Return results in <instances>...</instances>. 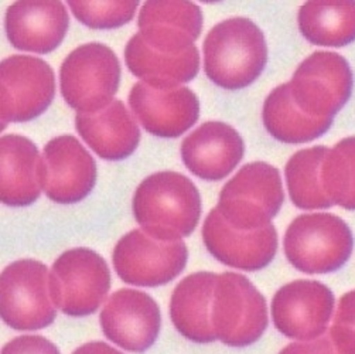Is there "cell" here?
Listing matches in <instances>:
<instances>
[{"label":"cell","instance_id":"4fadbf2b","mask_svg":"<svg viewBox=\"0 0 355 354\" xmlns=\"http://www.w3.org/2000/svg\"><path fill=\"white\" fill-rule=\"evenodd\" d=\"M96 182V165L81 142L62 135L51 139L40 160V185L46 196L60 204L84 200Z\"/></svg>","mask_w":355,"mask_h":354},{"label":"cell","instance_id":"cb8c5ba5","mask_svg":"<svg viewBox=\"0 0 355 354\" xmlns=\"http://www.w3.org/2000/svg\"><path fill=\"white\" fill-rule=\"evenodd\" d=\"M262 119L266 130L285 144H306L323 136L333 125L331 118H314L295 103L289 83L275 88L263 103Z\"/></svg>","mask_w":355,"mask_h":354},{"label":"cell","instance_id":"d4e9b609","mask_svg":"<svg viewBox=\"0 0 355 354\" xmlns=\"http://www.w3.org/2000/svg\"><path fill=\"white\" fill-rule=\"evenodd\" d=\"M297 22L311 44L338 49L355 42V2H307Z\"/></svg>","mask_w":355,"mask_h":354},{"label":"cell","instance_id":"ac0fdd59","mask_svg":"<svg viewBox=\"0 0 355 354\" xmlns=\"http://www.w3.org/2000/svg\"><path fill=\"white\" fill-rule=\"evenodd\" d=\"M245 144L241 135L224 122L211 121L198 126L182 144L186 167L202 180L218 182L242 160Z\"/></svg>","mask_w":355,"mask_h":354},{"label":"cell","instance_id":"9c48e42d","mask_svg":"<svg viewBox=\"0 0 355 354\" xmlns=\"http://www.w3.org/2000/svg\"><path fill=\"white\" fill-rule=\"evenodd\" d=\"M189 250L182 239H157L144 230L125 234L112 254L118 276L135 287L156 288L179 276L187 265Z\"/></svg>","mask_w":355,"mask_h":354},{"label":"cell","instance_id":"7402d4cb","mask_svg":"<svg viewBox=\"0 0 355 354\" xmlns=\"http://www.w3.org/2000/svg\"><path fill=\"white\" fill-rule=\"evenodd\" d=\"M2 180L0 196L9 207H27L40 196V160L37 146L20 135L0 139Z\"/></svg>","mask_w":355,"mask_h":354},{"label":"cell","instance_id":"9a60e30c","mask_svg":"<svg viewBox=\"0 0 355 354\" xmlns=\"http://www.w3.org/2000/svg\"><path fill=\"white\" fill-rule=\"evenodd\" d=\"M129 105L140 125L163 139L182 136L200 117L197 95L182 85L157 88L137 83L129 94Z\"/></svg>","mask_w":355,"mask_h":354},{"label":"cell","instance_id":"8fae6325","mask_svg":"<svg viewBox=\"0 0 355 354\" xmlns=\"http://www.w3.org/2000/svg\"><path fill=\"white\" fill-rule=\"evenodd\" d=\"M2 83V129L10 122H27L40 117L55 95L53 68L40 58L12 56L0 64Z\"/></svg>","mask_w":355,"mask_h":354},{"label":"cell","instance_id":"8992f818","mask_svg":"<svg viewBox=\"0 0 355 354\" xmlns=\"http://www.w3.org/2000/svg\"><path fill=\"white\" fill-rule=\"evenodd\" d=\"M2 321L19 332H33L50 326L57 306L50 291V271L35 260L10 264L0 278Z\"/></svg>","mask_w":355,"mask_h":354},{"label":"cell","instance_id":"4316f807","mask_svg":"<svg viewBox=\"0 0 355 354\" xmlns=\"http://www.w3.org/2000/svg\"><path fill=\"white\" fill-rule=\"evenodd\" d=\"M322 180L333 204L355 210V136L345 137L329 151Z\"/></svg>","mask_w":355,"mask_h":354},{"label":"cell","instance_id":"3957f363","mask_svg":"<svg viewBox=\"0 0 355 354\" xmlns=\"http://www.w3.org/2000/svg\"><path fill=\"white\" fill-rule=\"evenodd\" d=\"M285 254L300 272L330 273L347 264L352 254L354 237L348 224L329 212L296 217L286 230Z\"/></svg>","mask_w":355,"mask_h":354},{"label":"cell","instance_id":"4dcf8cb0","mask_svg":"<svg viewBox=\"0 0 355 354\" xmlns=\"http://www.w3.org/2000/svg\"><path fill=\"white\" fill-rule=\"evenodd\" d=\"M279 354H341L334 343L331 342L329 333L309 342L292 343L283 348Z\"/></svg>","mask_w":355,"mask_h":354},{"label":"cell","instance_id":"f546056e","mask_svg":"<svg viewBox=\"0 0 355 354\" xmlns=\"http://www.w3.org/2000/svg\"><path fill=\"white\" fill-rule=\"evenodd\" d=\"M2 354H60L54 343L43 336H20L10 340Z\"/></svg>","mask_w":355,"mask_h":354},{"label":"cell","instance_id":"5b68a950","mask_svg":"<svg viewBox=\"0 0 355 354\" xmlns=\"http://www.w3.org/2000/svg\"><path fill=\"white\" fill-rule=\"evenodd\" d=\"M121 83V64L105 44L88 43L71 51L60 69L65 102L78 112H99L112 103Z\"/></svg>","mask_w":355,"mask_h":354},{"label":"cell","instance_id":"2e32d148","mask_svg":"<svg viewBox=\"0 0 355 354\" xmlns=\"http://www.w3.org/2000/svg\"><path fill=\"white\" fill-rule=\"evenodd\" d=\"M202 241L208 253L220 262L254 272L268 267L277 251V233L273 224L261 230L243 231L230 226L212 208L202 226Z\"/></svg>","mask_w":355,"mask_h":354},{"label":"cell","instance_id":"ba28073f","mask_svg":"<svg viewBox=\"0 0 355 354\" xmlns=\"http://www.w3.org/2000/svg\"><path fill=\"white\" fill-rule=\"evenodd\" d=\"M111 289V271L106 261L88 248L65 251L53 264L50 291L57 309L83 317L92 314Z\"/></svg>","mask_w":355,"mask_h":354},{"label":"cell","instance_id":"e0dca14e","mask_svg":"<svg viewBox=\"0 0 355 354\" xmlns=\"http://www.w3.org/2000/svg\"><path fill=\"white\" fill-rule=\"evenodd\" d=\"M139 34L149 47L180 54L194 46L202 30V12L191 2H148L140 9Z\"/></svg>","mask_w":355,"mask_h":354},{"label":"cell","instance_id":"7a4b0ae2","mask_svg":"<svg viewBox=\"0 0 355 354\" xmlns=\"http://www.w3.org/2000/svg\"><path fill=\"white\" fill-rule=\"evenodd\" d=\"M202 51L207 77L225 90L251 85L262 74L268 61L262 30L245 17L228 19L212 27Z\"/></svg>","mask_w":355,"mask_h":354},{"label":"cell","instance_id":"277c9868","mask_svg":"<svg viewBox=\"0 0 355 354\" xmlns=\"http://www.w3.org/2000/svg\"><path fill=\"white\" fill-rule=\"evenodd\" d=\"M283 201L279 170L265 162H254L245 165L223 187L217 208L234 228L254 231L272 224Z\"/></svg>","mask_w":355,"mask_h":354},{"label":"cell","instance_id":"d6986e66","mask_svg":"<svg viewBox=\"0 0 355 354\" xmlns=\"http://www.w3.org/2000/svg\"><path fill=\"white\" fill-rule=\"evenodd\" d=\"M5 24L13 47L47 54L62 43L69 16L61 2H16L9 6Z\"/></svg>","mask_w":355,"mask_h":354},{"label":"cell","instance_id":"f1b7e54d","mask_svg":"<svg viewBox=\"0 0 355 354\" xmlns=\"http://www.w3.org/2000/svg\"><path fill=\"white\" fill-rule=\"evenodd\" d=\"M329 336L341 354H355V291L341 296Z\"/></svg>","mask_w":355,"mask_h":354},{"label":"cell","instance_id":"52a82bcc","mask_svg":"<svg viewBox=\"0 0 355 354\" xmlns=\"http://www.w3.org/2000/svg\"><path fill=\"white\" fill-rule=\"evenodd\" d=\"M211 319L217 340L231 347L251 346L268 328L266 301L246 276L224 272L217 279Z\"/></svg>","mask_w":355,"mask_h":354},{"label":"cell","instance_id":"30bf717a","mask_svg":"<svg viewBox=\"0 0 355 354\" xmlns=\"http://www.w3.org/2000/svg\"><path fill=\"white\" fill-rule=\"evenodd\" d=\"M354 76L348 61L333 51H315L295 71L289 83L299 108L314 118H334L348 102Z\"/></svg>","mask_w":355,"mask_h":354},{"label":"cell","instance_id":"5bb4252c","mask_svg":"<svg viewBox=\"0 0 355 354\" xmlns=\"http://www.w3.org/2000/svg\"><path fill=\"white\" fill-rule=\"evenodd\" d=\"M99 321L106 339L126 351L144 353L159 336L162 316L150 295L136 289H121L106 302Z\"/></svg>","mask_w":355,"mask_h":354},{"label":"cell","instance_id":"1f68e13d","mask_svg":"<svg viewBox=\"0 0 355 354\" xmlns=\"http://www.w3.org/2000/svg\"><path fill=\"white\" fill-rule=\"evenodd\" d=\"M73 354H123L103 342H91L78 347Z\"/></svg>","mask_w":355,"mask_h":354},{"label":"cell","instance_id":"484cf974","mask_svg":"<svg viewBox=\"0 0 355 354\" xmlns=\"http://www.w3.org/2000/svg\"><path fill=\"white\" fill-rule=\"evenodd\" d=\"M329 151L327 146H313L296 152L289 159L285 176L291 200L296 207L318 210L333 205L322 180V167Z\"/></svg>","mask_w":355,"mask_h":354},{"label":"cell","instance_id":"6da1fadb","mask_svg":"<svg viewBox=\"0 0 355 354\" xmlns=\"http://www.w3.org/2000/svg\"><path fill=\"white\" fill-rule=\"evenodd\" d=\"M133 216L149 235L175 241L194 233L201 217V197L189 177L175 171L155 173L133 196Z\"/></svg>","mask_w":355,"mask_h":354},{"label":"cell","instance_id":"603a6c76","mask_svg":"<svg viewBox=\"0 0 355 354\" xmlns=\"http://www.w3.org/2000/svg\"><path fill=\"white\" fill-rule=\"evenodd\" d=\"M125 61L130 73L157 88L180 87L191 81L200 69L196 46L180 54H166L149 47L136 33L125 47Z\"/></svg>","mask_w":355,"mask_h":354},{"label":"cell","instance_id":"ffe728a7","mask_svg":"<svg viewBox=\"0 0 355 354\" xmlns=\"http://www.w3.org/2000/svg\"><path fill=\"white\" fill-rule=\"evenodd\" d=\"M76 128L85 144L99 158L110 162L129 158L140 140L137 124L119 99H115L99 112H78Z\"/></svg>","mask_w":355,"mask_h":354},{"label":"cell","instance_id":"83f0119b","mask_svg":"<svg viewBox=\"0 0 355 354\" xmlns=\"http://www.w3.org/2000/svg\"><path fill=\"white\" fill-rule=\"evenodd\" d=\"M73 15L89 28H118L129 23L139 2H78L69 0Z\"/></svg>","mask_w":355,"mask_h":354},{"label":"cell","instance_id":"44dd1931","mask_svg":"<svg viewBox=\"0 0 355 354\" xmlns=\"http://www.w3.org/2000/svg\"><path fill=\"white\" fill-rule=\"evenodd\" d=\"M218 273L196 272L175 287L170 301V316L174 328L194 343H214L217 340L212 326V301Z\"/></svg>","mask_w":355,"mask_h":354},{"label":"cell","instance_id":"7c38bea8","mask_svg":"<svg viewBox=\"0 0 355 354\" xmlns=\"http://www.w3.org/2000/svg\"><path fill=\"white\" fill-rule=\"evenodd\" d=\"M334 295L318 280L299 279L282 287L272 299V319L286 337L309 342L326 333L334 312Z\"/></svg>","mask_w":355,"mask_h":354}]
</instances>
